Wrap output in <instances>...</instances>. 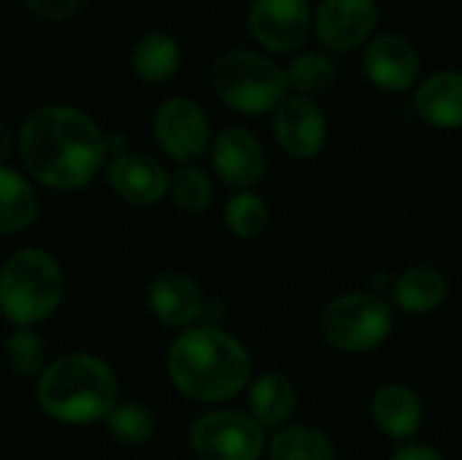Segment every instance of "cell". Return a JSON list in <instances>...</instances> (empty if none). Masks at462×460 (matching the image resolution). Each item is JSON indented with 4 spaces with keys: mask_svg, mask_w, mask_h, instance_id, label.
I'll use <instances>...</instances> for the list:
<instances>
[{
    "mask_svg": "<svg viewBox=\"0 0 462 460\" xmlns=\"http://www.w3.org/2000/svg\"><path fill=\"white\" fill-rule=\"evenodd\" d=\"M22 171L54 192L92 184L108 165L106 130L79 106L49 103L27 114L19 127Z\"/></svg>",
    "mask_w": 462,
    "mask_h": 460,
    "instance_id": "obj_1",
    "label": "cell"
},
{
    "mask_svg": "<svg viewBox=\"0 0 462 460\" xmlns=\"http://www.w3.org/2000/svg\"><path fill=\"white\" fill-rule=\"evenodd\" d=\"M165 374L181 399L217 409L246 393L254 380V361L236 333L217 323H198L173 336Z\"/></svg>",
    "mask_w": 462,
    "mask_h": 460,
    "instance_id": "obj_2",
    "label": "cell"
},
{
    "mask_svg": "<svg viewBox=\"0 0 462 460\" xmlns=\"http://www.w3.org/2000/svg\"><path fill=\"white\" fill-rule=\"evenodd\" d=\"M122 401V385L111 363L95 352H62L35 380L38 409L60 426L84 428L106 423Z\"/></svg>",
    "mask_w": 462,
    "mask_h": 460,
    "instance_id": "obj_3",
    "label": "cell"
},
{
    "mask_svg": "<svg viewBox=\"0 0 462 460\" xmlns=\"http://www.w3.org/2000/svg\"><path fill=\"white\" fill-rule=\"evenodd\" d=\"M65 301V271L41 247H19L0 266V314L11 328H38Z\"/></svg>",
    "mask_w": 462,
    "mask_h": 460,
    "instance_id": "obj_4",
    "label": "cell"
},
{
    "mask_svg": "<svg viewBox=\"0 0 462 460\" xmlns=\"http://www.w3.org/2000/svg\"><path fill=\"white\" fill-rule=\"evenodd\" d=\"M211 89L241 117H265L290 95L284 65L260 49H225L211 65Z\"/></svg>",
    "mask_w": 462,
    "mask_h": 460,
    "instance_id": "obj_5",
    "label": "cell"
},
{
    "mask_svg": "<svg viewBox=\"0 0 462 460\" xmlns=\"http://www.w3.org/2000/svg\"><path fill=\"white\" fill-rule=\"evenodd\" d=\"M395 309L390 298L371 290H346L325 301L317 333L338 355H371L393 339Z\"/></svg>",
    "mask_w": 462,
    "mask_h": 460,
    "instance_id": "obj_6",
    "label": "cell"
},
{
    "mask_svg": "<svg viewBox=\"0 0 462 460\" xmlns=\"http://www.w3.org/2000/svg\"><path fill=\"white\" fill-rule=\"evenodd\" d=\"M195 460H265L268 431L238 409H206L187 431Z\"/></svg>",
    "mask_w": 462,
    "mask_h": 460,
    "instance_id": "obj_7",
    "label": "cell"
},
{
    "mask_svg": "<svg viewBox=\"0 0 462 460\" xmlns=\"http://www.w3.org/2000/svg\"><path fill=\"white\" fill-rule=\"evenodd\" d=\"M152 133L157 149L176 165L198 163L203 155H208V146L214 141L206 108L187 95H173L157 106Z\"/></svg>",
    "mask_w": 462,
    "mask_h": 460,
    "instance_id": "obj_8",
    "label": "cell"
},
{
    "mask_svg": "<svg viewBox=\"0 0 462 460\" xmlns=\"http://www.w3.org/2000/svg\"><path fill=\"white\" fill-rule=\"evenodd\" d=\"M246 30L265 54H298L314 35V8L309 0H252Z\"/></svg>",
    "mask_w": 462,
    "mask_h": 460,
    "instance_id": "obj_9",
    "label": "cell"
},
{
    "mask_svg": "<svg viewBox=\"0 0 462 460\" xmlns=\"http://www.w3.org/2000/svg\"><path fill=\"white\" fill-rule=\"evenodd\" d=\"M208 165L211 176L227 190H254L268 171V152L254 130L244 125H227L214 133L208 146Z\"/></svg>",
    "mask_w": 462,
    "mask_h": 460,
    "instance_id": "obj_10",
    "label": "cell"
},
{
    "mask_svg": "<svg viewBox=\"0 0 462 460\" xmlns=\"http://www.w3.org/2000/svg\"><path fill=\"white\" fill-rule=\"evenodd\" d=\"M363 73L371 87L387 95H403L422 81V54L401 33H376L360 57Z\"/></svg>",
    "mask_w": 462,
    "mask_h": 460,
    "instance_id": "obj_11",
    "label": "cell"
},
{
    "mask_svg": "<svg viewBox=\"0 0 462 460\" xmlns=\"http://www.w3.org/2000/svg\"><path fill=\"white\" fill-rule=\"evenodd\" d=\"M271 130L276 146L298 163H309L328 146L330 125L325 108L314 98L287 95L271 114Z\"/></svg>",
    "mask_w": 462,
    "mask_h": 460,
    "instance_id": "obj_12",
    "label": "cell"
},
{
    "mask_svg": "<svg viewBox=\"0 0 462 460\" xmlns=\"http://www.w3.org/2000/svg\"><path fill=\"white\" fill-rule=\"evenodd\" d=\"M379 27V0H319L314 5V38L330 54L363 49Z\"/></svg>",
    "mask_w": 462,
    "mask_h": 460,
    "instance_id": "obj_13",
    "label": "cell"
},
{
    "mask_svg": "<svg viewBox=\"0 0 462 460\" xmlns=\"http://www.w3.org/2000/svg\"><path fill=\"white\" fill-rule=\"evenodd\" d=\"M106 179L114 195L135 209L162 203L171 187V171L165 168V163L138 149H127L125 155L111 157L106 165Z\"/></svg>",
    "mask_w": 462,
    "mask_h": 460,
    "instance_id": "obj_14",
    "label": "cell"
},
{
    "mask_svg": "<svg viewBox=\"0 0 462 460\" xmlns=\"http://www.w3.org/2000/svg\"><path fill=\"white\" fill-rule=\"evenodd\" d=\"M146 306L160 325L179 333L206 323L208 298L195 277L184 271H162L146 290Z\"/></svg>",
    "mask_w": 462,
    "mask_h": 460,
    "instance_id": "obj_15",
    "label": "cell"
},
{
    "mask_svg": "<svg viewBox=\"0 0 462 460\" xmlns=\"http://www.w3.org/2000/svg\"><path fill=\"white\" fill-rule=\"evenodd\" d=\"M371 420L374 426L393 439L395 445L417 442L425 426V401L406 382H384L371 396Z\"/></svg>",
    "mask_w": 462,
    "mask_h": 460,
    "instance_id": "obj_16",
    "label": "cell"
},
{
    "mask_svg": "<svg viewBox=\"0 0 462 460\" xmlns=\"http://www.w3.org/2000/svg\"><path fill=\"white\" fill-rule=\"evenodd\" d=\"M390 304L395 312L409 317L436 314L449 298V279L433 263H411L398 277H393Z\"/></svg>",
    "mask_w": 462,
    "mask_h": 460,
    "instance_id": "obj_17",
    "label": "cell"
},
{
    "mask_svg": "<svg viewBox=\"0 0 462 460\" xmlns=\"http://www.w3.org/2000/svg\"><path fill=\"white\" fill-rule=\"evenodd\" d=\"M414 111L433 130H462V70L441 68L414 89Z\"/></svg>",
    "mask_w": 462,
    "mask_h": 460,
    "instance_id": "obj_18",
    "label": "cell"
},
{
    "mask_svg": "<svg viewBox=\"0 0 462 460\" xmlns=\"http://www.w3.org/2000/svg\"><path fill=\"white\" fill-rule=\"evenodd\" d=\"M298 388L284 371H263L246 388V412L265 428L279 431L292 423Z\"/></svg>",
    "mask_w": 462,
    "mask_h": 460,
    "instance_id": "obj_19",
    "label": "cell"
},
{
    "mask_svg": "<svg viewBox=\"0 0 462 460\" xmlns=\"http://www.w3.org/2000/svg\"><path fill=\"white\" fill-rule=\"evenodd\" d=\"M41 217L38 184L19 168L0 165V236H19Z\"/></svg>",
    "mask_w": 462,
    "mask_h": 460,
    "instance_id": "obj_20",
    "label": "cell"
},
{
    "mask_svg": "<svg viewBox=\"0 0 462 460\" xmlns=\"http://www.w3.org/2000/svg\"><path fill=\"white\" fill-rule=\"evenodd\" d=\"M130 70L149 87H162L181 70V43L165 30L143 33L130 52Z\"/></svg>",
    "mask_w": 462,
    "mask_h": 460,
    "instance_id": "obj_21",
    "label": "cell"
},
{
    "mask_svg": "<svg viewBox=\"0 0 462 460\" xmlns=\"http://www.w3.org/2000/svg\"><path fill=\"white\" fill-rule=\"evenodd\" d=\"M336 442L317 426L290 423L268 437L265 460H336Z\"/></svg>",
    "mask_w": 462,
    "mask_h": 460,
    "instance_id": "obj_22",
    "label": "cell"
},
{
    "mask_svg": "<svg viewBox=\"0 0 462 460\" xmlns=\"http://www.w3.org/2000/svg\"><path fill=\"white\" fill-rule=\"evenodd\" d=\"M284 76H287L290 95L317 100L319 95L333 89V84L338 79V62L325 49H300L284 65Z\"/></svg>",
    "mask_w": 462,
    "mask_h": 460,
    "instance_id": "obj_23",
    "label": "cell"
},
{
    "mask_svg": "<svg viewBox=\"0 0 462 460\" xmlns=\"http://www.w3.org/2000/svg\"><path fill=\"white\" fill-rule=\"evenodd\" d=\"M222 222L238 241H257L271 228V206L257 190H238L222 206Z\"/></svg>",
    "mask_w": 462,
    "mask_h": 460,
    "instance_id": "obj_24",
    "label": "cell"
},
{
    "mask_svg": "<svg viewBox=\"0 0 462 460\" xmlns=\"http://www.w3.org/2000/svg\"><path fill=\"white\" fill-rule=\"evenodd\" d=\"M168 198L184 217H200L214 203V176L198 163H184L171 171Z\"/></svg>",
    "mask_w": 462,
    "mask_h": 460,
    "instance_id": "obj_25",
    "label": "cell"
},
{
    "mask_svg": "<svg viewBox=\"0 0 462 460\" xmlns=\"http://www.w3.org/2000/svg\"><path fill=\"white\" fill-rule=\"evenodd\" d=\"M5 369L19 380H38L49 363L46 339L38 328H11L3 339Z\"/></svg>",
    "mask_w": 462,
    "mask_h": 460,
    "instance_id": "obj_26",
    "label": "cell"
},
{
    "mask_svg": "<svg viewBox=\"0 0 462 460\" xmlns=\"http://www.w3.org/2000/svg\"><path fill=\"white\" fill-rule=\"evenodd\" d=\"M106 428L116 445L125 447H143L157 434V415L143 401L122 399L106 418Z\"/></svg>",
    "mask_w": 462,
    "mask_h": 460,
    "instance_id": "obj_27",
    "label": "cell"
},
{
    "mask_svg": "<svg viewBox=\"0 0 462 460\" xmlns=\"http://www.w3.org/2000/svg\"><path fill=\"white\" fill-rule=\"evenodd\" d=\"M89 0H24V8L41 19V22H68L70 16H76Z\"/></svg>",
    "mask_w": 462,
    "mask_h": 460,
    "instance_id": "obj_28",
    "label": "cell"
},
{
    "mask_svg": "<svg viewBox=\"0 0 462 460\" xmlns=\"http://www.w3.org/2000/svg\"><path fill=\"white\" fill-rule=\"evenodd\" d=\"M387 460H447V455L441 450H436L433 445L406 442V445H398Z\"/></svg>",
    "mask_w": 462,
    "mask_h": 460,
    "instance_id": "obj_29",
    "label": "cell"
},
{
    "mask_svg": "<svg viewBox=\"0 0 462 460\" xmlns=\"http://www.w3.org/2000/svg\"><path fill=\"white\" fill-rule=\"evenodd\" d=\"M16 146H19V133L5 119H0V165L11 160Z\"/></svg>",
    "mask_w": 462,
    "mask_h": 460,
    "instance_id": "obj_30",
    "label": "cell"
}]
</instances>
